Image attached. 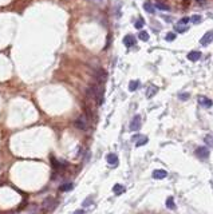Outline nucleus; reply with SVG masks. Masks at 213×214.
<instances>
[{"mask_svg":"<svg viewBox=\"0 0 213 214\" xmlns=\"http://www.w3.org/2000/svg\"><path fill=\"white\" fill-rule=\"evenodd\" d=\"M106 161H107V163H109V165L115 166L117 163H118V157H117L115 154H109V155L106 157Z\"/></svg>","mask_w":213,"mask_h":214,"instance_id":"9b49d317","label":"nucleus"},{"mask_svg":"<svg viewBox=\"0 0 213 214\" xmlns=\"http://www.w3.org/2000/svg\"><path fill=\"white\" fill-rule=\"evenodd\" d=\"M196 3H198V4H204L205 0H196Z\"/></svg>","mask_w":213,"mask_h":214,"instance_id":"2f4dec72","label":"nucleus"},{"mask_svg":"<svg viewBox=\"0 0 213 214\" xmlns=\"http://www.w3.org/2000/svg\"><path fill=\"white\" fill-rule=\"evenodd\" d=\"M176 36H177V35H176L174 32H169V34L166 35V40H168V42H173V40L176 39Z\"/></svg>","mask_w":213,"mask_h":214,"instance_id":"bb28decb","label":"nucleus"},{"mask_svg":"<svg viewBox=\"0 0 213 214\" xmlns=\"http://www.w3.org/2000/svg\"><path fill=\"white\" fill-rule=\"evenodd\" d=\"M204 141H205V145H207V146H209V147H213V135H211V134L205 135Z\"/></svg>","mask_w":213,"mask_h":214,"instance_id":"6ab92c4d","label":"nucleus"},{"mask_svg":"<svg viewBox=\"0 0 213 214\" xmlns=\"http://www.w3.org/2000/svg\"><path fill=\"white\" fill-rule=\"evenodd\" d=\"M160 2H164V0H160Z\"/></svg>","mask_w":213,"mask_h":214,"instance_id":"473e14b6","label":"nucleus"},{"mask_svg":"<svg viewBox=\"0 0 213 214\" xmlns=\"http://www.w3.org/2000/svg\"><path fill=\"white\" fill-rule=\"evenodd\" d=\"M74 126L76 128H79V130H82V131L87 130V127H89V117L83 114V115H80L79 118H76L75 122H74Z\"/></svg>","mask_w":213,"mask_h":214,"instance_id":"f257e3e1","label":"nucleus"},{"mask_svg":"<svg viewBox=\"0 0 213 214\" xmlns=\"http://www.w3.org/2000/svg\"><path fill=\"white\" fill-rule=\"evenodd\" d=\"M196 155L200 158V159H207L209 157V149L207 146H200L196 149Z\"/></svg>","mask_w":213,"mask_h":214,"instance_id":"20e7f679","label":"nucleus"},{"mask_svg":"<svg viewBox=\"0 0 213 214\" xmlns=\"http://www.w3.org/2000/svg\"><path fill=\"white\" fill-rule=\"evenodd\" d=\"M50 159H51V165H52V167L55 169V170H59V169L62 167V163H60V162L58 161V159H56V158H55L54 155H51Z\"/></svg>","mask_w":213,"mask_h":214,"instance_id":"ddd939ff","label":"nucleus"},{"mask_svg":"<svg viewBox=\"0 0 213 214\" xmlns=\"http://www.w3.org/2000/svg\"><path fill=\"white\" fill-rule=\"evenodd\" d=\"M144 8H145L146 12H149L150 15H152V13H156V8H154V6H153L150 2H146V3H145V4H144Z\"/></svg>","mask_w":213,"mask_h":214,"instance_id":"f8f14e48","label":"nucleus"},{"mask_svg":"<svg viewBox=\"0 0 213 214\" xmlns=\"http://www.w3.org/2000/svg\"><path fill=\"white\" fill-rule=\"evenodd\" d=\"M156 7L158 10H161V11H170V7L169 6H166L165 3H162V2H157L156 3Z\"/></svg>","mask_w":213,"mask_h":214,"instance_id":"dca6fc26","label":"nucleus"},{"mask_svg":"<svg viewBox=\"0 0 213 214\" xmlns=\"http://www.w3.org/2000/svg\"><path fill=\"white\" fill-rule=\"evenodd\" d=\"M55 206H56V201H55V198H46L45 201H43V204H42V209L43 210H47V212H51Z\"/></svg>","mask_w":213,"mask_h":214,"instance_id":"7ed1b4c3","label":"nucleus"},{"mask_svg":"<svg viewBox=\"0 0 213 214\" xmlns=\"http://www.w3.org/2000/svg\"><path fill=\"white\" fill-rule=\"evenodd\" d=\"M190 21H192L193 24H200L201 21H203V17H201L200 15H193V16L190 17Z\"/></svg>","mask_w":213,"mask_h":214,"instance_id":"4be33fe9","label":"nucleus"},{"mask_svg":"<svg viewBox=\"0 0 213 214\" xmlns=\"http://www.w3.org/2000/svg\"><path fill=\"white\" fill-rule=\"evenodd\" d=\"M189 4H190V0H182V6H184V8L189 7Z\"/></svg>","mask_w":213,"mask_h":214,"instance_id":"c756f323","label":"nucleus"},{"mask_svg":"<svg viewBox=\"0 0 213 214\" xmlns=\"http://www.w3.org/2000/svg\"><path fill=\"white\" fill-rule=\"evenodd\" d=\"M94 78L98 80V83H103L106 78H107V74H106L105 70H102V68H97L95 70V72H94Z\"/></svg>","mask_w":213,"mask_h":214,"instance_id":"39448f33","label":"nucleus"},{"mask_svg":"<svg viewBox=\"0 0 213 214\" xmlns=\"http://www.w3.org/2000/svg\"><path fill=\"white\" fill-rule=\"evenodd\" d=\"M113 191H114V194H122L123 191H125V186L123 185H118V183H117V185H114V187H113Z\"/></svg>","mask_w":213,"mask_h":214,"instance_id":"2eb2a0df","label":"nucleus"},{"mask_svg":"<svg viewBox=\"0 0 213 214\" xmlns=\"http://www.w3.org/2000/svg\"><path fill=\"white\" fill-rule=\"evenodd\" d=\"M189 21H190V19H189V17H182V19L178 21V24H181V25H185L186 23H189Z\"/></svg>","mask_w":213,"mask_h":214,"instance_id":"c85d7f7f","label":"nucleus"},{"mask_svg":"<svg viewBox=\"0 0 213 214\" xmlns=\"http://www.w3.org/2000/svg\"><path fill=\"white\" fill-rule=\"evenodd\" d=\"M93 202V195H90L89 198H86V201H83V206H89Z\"/></svg>","mask_w":213,"mask_h":214,"instance_id":"cd10ccee","label":"nucleus"},{"mask_svg":"<svg viewBox=\"0 0 213 214\" xmlns=\"http://www.w3.org/2000/svg\"><path fill=\"white\" fill-rule=\"evenodd\" d=\"M138 39L142 40V42H148V40H149V34L146 31H141L138 34Z\"/></svg>","mask_w":213,"mask_h":214,"instance_id":"aec40b11","label":"nucleus"},{"mask_svg":"<svg viewBox=\"0 0 213 214\" xmlns=\"http://www.w3.org/2000/svg\"><path fill=\"white\" fill-rule=\"evenodd\" d=\"M123 43H125V46L126 47H133L135 46V38H134V35H126L123 38Z\"/></svg>","mask_w":213,"mask_h":214,"instance_id":"0eeeda50","label":"nucleus"},{"mask_svg":"<svg viewBox=\"0 0 213 214\" xmlns=\"http://www.w3.org/2000/svg\"><path fill=\"white\" fill-rule=\"evenodd\" d=\"M189 98H190V94L189 93H181V94H178V99H180V101H188Z\"/></svg>","mask_w":213,"mask_h":214,"instance_id":"393cba45","label":"nucleus"},{"mask_svg":"<svg viewBox=\"0 0 213 214\" xmlns=\"http://www.w3.org/2000/svg\"><path fill=\"white\" fill-rule=\"evenodd\" d=\"M176 31L177 32H185V31H188V27H186V25H181V24H176Z\"/></svg>","mask_w":213,"mask_h":214,"instance_id":"a878e982","label":"nucleus"},{"mask_svg":"<svg viewBox=\"0 0 213 214\" xmlns=\"http://www.w3.org/2000/svg\"><path fill=\"white\" fill-rule=\"evenodd\" d=\"M149 142V139L146 138V136H142V138H139L138 139V142H137V146L138 147H141V146H144V145H146V143Z\"/></svg>","mask_w":213,"mask_h":214,"instance_id":"b1692460","label":"nucleus"},{"mask_svg":"<svg viewBox=\"0 0 213 214\" xmlns=\"http://www.w3.org/2000/svg\"><path fill=\"white\" fill-rule=\"evenodd\" d=\"M0 214H3V213H2V212H0Z\"/></svg>","mask_w":213,"mask_h":214,"instance_id":"72a5a7b5","label":"nucleus"},{"mask_svg":"<svg viewBox=\"0 0 213 214\" xmlns=\"http://www.w3.org/2000/svg\"><path fill=\"white\" fill-rule=\"evenodd\" d=\"M200 58H201V52H200V51H190V52L188 54V59H189L190 62H197Z\"/></svg>","mask_w":213,"mask_h":214,"instance_id":"9d476101","label":"nucleus"},{"mask_svg":"<svg viewBox=\"0 0 213 214\" xmlns=\"http://www.w3.org/2000/svg\"><path fill=\"white\" fill-rule=\"evenodd\" d=\"M213 42V31H208L207 34H205L203 38L200 39V43H201V46H208V44H211Z\"/></svg>","mask_w":213,"mask_h":214,"instance_id":"423d86ee","label":"nucleus"},{"mask_svg":"<svg viewBox=\"0 0 213 214\" xmlns=\"http://www.w3.org/2000/svg\"><path fill=\"white\" fill-rule=\"evenodd\" d=\"M157 91H158V88H157L156 86H150V87L148 88V93H146V97H148V98H152V97H154Z\"/></svg>","mask_w":213,"mask_h":214,"instance_id":"4468645a","label":"nucleus"},{"mask_svg":"<svg viewBox=\"0 0 213 214\" xmlns=\"http://www.w3.org/2000/svg\"><path fill=\"white\" fill-rule=\"evenodd\" d=\"M74 214H84V210H82V209H80V210H76Z\"/></svg>","mask_w":213,"mask_h":214,"instance_id":"7c9ffc66","label":"nucleus"},{"mask_svg":"<svg viewBox=\"0 0 213 214\" xmlns=\"http://www.w3.org/2000/svg\"><path fill=\"white\" fill-rule=\"evenodd\" d=\"M166 175H168V173L165 170H162V169H158V170L153 171V178L154 179H164V178H166Z\"/></svg>","mask_w":213,"mask_h":214,"instance_id":"6e6552de","label":"nucleus"},{"mask_svg":"<svg viewBox=\"0 0 213 214\" xmlns=\"http://www.w3.org/2000/svg\"><path fill=\"white\" fill-rule=\"evenodd\" d=\"M198 103H200L201 106L207 107V109H209V107L213 106V102L209 98H207V97H198Z\"/></svg>","mask_w":213,"mask_h":214,"instance_id":"1a4fd4ad","label":"nucleus"},{"mask_svg":"<svg viewBox=\"0 0 213 214\" xmlns=\"http://www.w3.org/2000/svg\"><path fill=\"white\" fill-rule=\"evenodd\" d=\"M72 187H74V185H72L71 182H67V183H63V185H60V191H70L72 189Z\"/></svg>","mask_w":213,"mask_h":214,"instance_id":"f3484780","label":"nucleus"},{"mask_svg":"<svg viewBox=\"0 0 213 214\" xmlns=\"http://www.w3.org/2000/svg\"><path fill=\"white\" fill-rule=\"evenodd\" d=\"M138 87H139V82H138V80H131V82L129 83V90L130 91H135Z\"/></svg>","mask_w":213,"mask_h":214,"instance_id":"412c9836","label":"nucleus"},{"mask_svg":"<svg viewBox=\"0 0 213 214\" xmlns=\"http://www.w3.org/2000/svg\"><path fill=\"white\" fill-rule=\"evenodd\" d=\"M166 208L168 209H176V204H174V198L173 197H169L166 200Z\"/></svg>","mask_w":213,"mask_h":214,"instance_id":"a211bd4d","label":"nucleus"},{"mask_svg":"<svg viewBox=\"0 0 213 214\" xmlns=\"http://www.w3.org/2000/svg\"><path fill=\"white\" fill-rule=\"evenodd\" d=\"M141 123H142V118L141 115H134L133 119L130 120V124H129V130L130 131H137L141 128Z\"/></svg>","mask_w":213,"mask_h":214,"instance_id":"f03ea898","label":"nucleus"},{"mask_svg":"<svg viewBox=\"0 0 213 214\" xmlns=\"http://www.w3.org/2000/svg\"><path fill=\"white\" fill-rule=\"evenodd\" d=\"M135 28H137V29H141L142 27H144V25H145V20L144 19H142V17H139V19L137 20V21H135Z\"/></svg>","mask_w":213,"mask_h":214,"instance_id":"5701e85b","label":"nucleus"}]
</instances>
